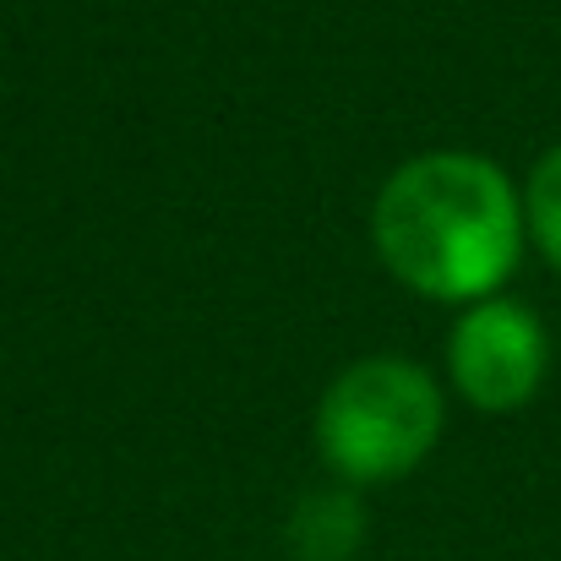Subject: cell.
<instances>
[{
    "label": "cell",
    "instance_id": "obj_1",
    "mask_svg": "<svg viewBox=\"0 0 561 561\" xmlns=\"http://www.w3.org/2000/svg\"><path fill=\"white\" fill-rule=\"evenodd\" d=\"M381 267L425 300H491L529 240L524 196L480 153H420L387 175L371 207Z\"/></svg>",
    "mask_w": 561,
    "mask_h": 561
},
{
    "label": "cell",
    "instance_id": "obj_2",
    "mask_svg": "<svg viewBox=\"0 0 561 561\" xmlns=\"http://www.w3.org/2000/svg\"><path fill=\"white\" fill-rule=\"evenodd\" d=\"M442 425L447 409L436 376L398 355L355 360L317 403V447L344 485H381L409 474L431 458Z\"/></svg>",
    "mask_w": 561,
    "mask_h": 561
},
{
    "label": "cell",
    "instance_id": "obj_3",
    "mask_svg": "<svg viewBox=\"0 0 561 561\" xmlns=\"http://www.w3.org/2000/svg\"><path fill=\"white\" fill-rule=\"evenodd\" d=\"M551 371V339L546 322L524 300H474L458 311L447 339V376L458 398H469L480 414H513L524 409Z\"/></svg>",
    "mask_w": 561,
    "mask_h": 561
},
{
    "label": "cell",
    "instance_id": "obj_4",
    "mask_svg": "<svg viewBox=\"0 0 561 561\" xmlns=\"http://www.w3.org/2000/svg\"><path fill=\"white\" fill-rule=\"evenodd\" d=\"M366 540V507L355 491H317L289 513V551L295 561H350Z\"/></svg>",
    "mask_w": 561,
    "mask_h": 561
},
{
    "label": "cell",
    "instance_id": "obj_5",
    "mask_svg": "<svg viewBox=\"0 0 561 561\" xmlns=\"http://www.w3.org/2000/svg\"><path fill=\"white\" fill-rule=\"evenodd\" d=\"M524 224H529V240L561 267V142L535 164V175H529Z\"/></svg>",
    "mask_w": 561,
    "mask_h": 561
}]
</instances>
